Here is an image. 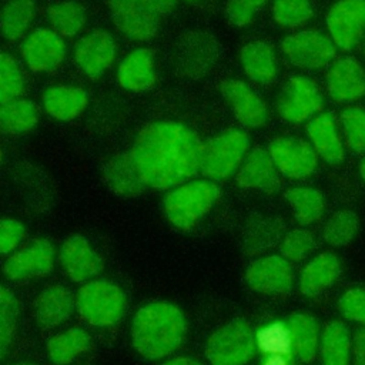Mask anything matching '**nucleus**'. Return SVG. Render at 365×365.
<instances>
[{
    "label": "nucleus",
    "instance_id": "nucleus-50",
    "mask_svg": "<svg viewBox=\"0 0 365 365\" xmlns=\"http://www.w3.org/2000/svg\"><path fill=\"white\" fill-rule=\"evenodd\" d=\"M16 365H31V364H16Z\"/></svg>",
    "mask_w": 365,
    "mask_h": 365
},
{
    "label": "nucleus",
    "instance_id": "nucleus-45",
    "mask_svg": "<svg viewBox=\"0 0 365 365\" xmlns=\"http://www.w3.org/2000/svg\"><path fill=\"white\" fill-rule=\"evenodd\" d=\"M24 228L16 220L4 218L0 224V251L1 254L10 252L23 238Z\"/></svg>",
    "mask_w": 365,
    "mask_h": 365
},
{
    "label": "nucleus",
    "instance_id": "nucleus-26",
    "mask_svg": "<svg viewBox=\"0 0 365 365\" xmlns=\"http://www.w3.org/2000/svg\"><path fill=\"white\" fill-rule=\"evenodd\" d=\"M341 272V262L336 255L324 252L315 257L302 269L299 289L307 297H314L334 284Z\"/></svg>",
    "mask_w": 365,
    "mask_h": 365
},
{
    "label": "nucleus",
    "instance_id": "nucleus-1",
    "mask_svg": "<svg viewBox=\"0 0 365 365\" xmlns=\"http://www.w3.org/2000/svg\"><path fill=\"white\" fill-rule=\"evenodd\" d=\"M201 143L195 133L177 121H155L135 137L131 155L147 187L167 190L200 170Z\"/></svg>",
    "mask_w": 365,
    "mask_h": 365
},
{
    "label": "nucleus",
    "instance_id": "nucleus-29",
    "mask_svg": "<svg viewBox=\"0 0 365 365\" xmlns=\"http://www.w3.org/2000/svg\"><path fill=\"white\" fill-rule=\"evenodd\" d=\"M36 16L33 0H7L1 9L0 26L6 40L14 41L21 38Z\"/></svg>",
    "mask_w": 365,
    "mask_h": 365
},
{
    "label": "nucleus",
    "instance_id": "nucleus-10",
    "mask_svg": "<svg viewBox=\"0 0 365 365\" xmlns=\"http://www.w3.org/2000/svg\"><path fill=\"white\" fill-rule=\"evenodd\" d=\"M331 38L341 50H351L365 34V0H339L327 14Z\"/></svg>",
    "mask_w": 365,
    "mask_h": 365
},
{
    "label": "nucleus",
    "instance_id": "nucleus-19",
    "mask_svg": "<svg viewBox=\"0 0 365 365\" xmlns=\"http://www.w3.org/2000/svg\"><path fill=\"white\" fill-rule=\"evenodd\" d=\"M60 262L73 281H84L100 272L103 262L87 240L73 235L64 241L60 250Z\"/></svg>",
    "mask_w": 365,
    "mask_h": 365
},
{
    "label": "nucleus",
    "instance_id": "nucleus-42",
    "mask_svg": "<svg viewBox=\"0 0 365 365\" xmlns=\"http://www.w3.org/2000/svg\"><path fill=\"white\" fill-rule=\"evenodd\" d=\"M314 245V238L308 231L294 230L284 237L281 254L289 261H301L312 251Z\"/></svg>",
    "mask_w": 365,
    "mask_h": 365
},
{
    "label": "nucleus",
    "instance_id": "nucleus-27",
    "mask_svg": "<svg viewBox=\"0 0 365 365\" xmlns=\"http://www.w3.org/2000/svg\"><path fill=\"white\" fill-rule=\"evenodd\" d=\"M73 309L71 294L60 285L44 289L36 299V319L43 327H56L66 321Z\"/></svg>",
    "mask_w": 365,
    "mask_h": 365
},
{
    "label": "nucleus",
    "instance_id": "nucleus-18",
    "mask_svg": "<svg viewBox=\"0 0 365 365\" xmlns=\"http://www.w3.org/2000/svg\"><path fill=\"white\" fill-rule=\"evenodd\" d=\"M53 259V245L47 240H37L7 259L4 274L11 279L40 277L51 269Z\"/></svg>",
    "mask_w": 365,
    "mask_h": 365
},
{
    "label": "nucleus",
    "instance_id": "nucleus-41",
    "mask_svg": "<svg viewBox=\"0 0 365 365\" xmlns=\"http://www.w3.org/2000/svg\"><path fill=\"white\" fill-rule=\"evenodd\" d=\"M17 302L11 292L4 287L0 291V351L4 355L11 341L16 321H17Z\"/></svg>",
    "mask_w": 365,
    "mask_h": 365
},
{
    "label": "nucleus",
    "instance_id": "nucleus-43",
    "mask_svg": "<svg viewBox=\"0 0 365 365\" xmlns=\"http://www.w3.org/2000/svg\"><path fill=\"white\" fill-rule=\"evenodd\" d=\"M265 3L267 0H227V19L237 27H245L255 19Z\"/></svg>",
    "mask_w": 365,
    "mask_h": 365
},
{
    "label": "nucleus",
    "instance_id": "nucleus-46",
    "mask_svg": "<svg viewBox=\"0 0 365 365\" xmlns=\"http://www.w3.org/2000/svg\"><path fill=\"white\" fill-rule=\"evenodd\" d=\"M354 362L365 365V328L358 329L354 335Z\"/></svg>",
    "mask_w": 365,
    "mask_h": 365
},
{
    "label": "nucleus",
    "instance_id": "nucleus-8",
    "mask_svg": "<svg viewBox=\"0 0 365 365\" xmlns=\"http://www.w3.org/2000/svg\"><path fill=\"white\" fill-rule=\"evenodd\" d=\"M281 50L291 64L305 70L325 67L335 57L334 41L317 30H302L285 37Z\"/></svg>",
    "mask_w": 365,
    "mask_h": 365
},
{
    "label": "nucleus",
    "instance_id": "nucleus-49",
    "mask_svg": "<svg viewBox=\"0 0 365 365\" xmlns=\"http://www.w3.org/2000/svg\"><path fill=\"white\" fill-rule=\"evenodd\" d=\"M359 174H361V177L365 180V160H362V163H361V165H359Z\"/></svg>",
    "mask_w": 365,
    "mask_h": 365
},
{
    "label": "nucleus",
    "instance_id": "nucleus-51",
    "mask_svg": "<svg viewBox=\"0 0 365 365\" xmlns=\"http://www.w3.org/2000/svg\"><path fill=\"white\" fill-rule=\"evenodd\" d=\"M188 1H194V0H188Z\"/></svg>",
    "mask_w": 365,
    "mask_h": 365
},
{
    "label": "nucleus",
    "instance_id": "nucleus-2",
    "mask_svg": "<svg viewBox=\"0 0 365 365\" xmlns=\"http://www.w3.org/2000/svg\"><path fill=\"white\" fill-rule=\"evenodd\" d=\"M185 319L168 302H153L134 317L131 335L134 348L145 358L157 359L171 354L182 341Z\"/></svg>",
    "mask_w": 365,
    "mask_h": 365
},
{
    "label": "nucleus",
    "instance_id": "nucleus-28",
    "mask_svg": "<svg viewBox=\"0 0 365 365\" xmlns=\"http://www.w3.org/2000/svg\"><path fill=\"white\" fill-rule=\"evenodd\" d=\"M40 117L38 107L24 98L10 100L1 104L0 125L3 133L23 134L36 127Z\"/></svg>",
    "mask_w": 365,
    "mask_h": 365
},
{
    "label": "nucleus",
    "instance_id": "nucleus-47",
    "mask_svg": "<svg viewBox=\"0 0 365 365\" xmlns=\"http://www.w3.org/2000/svg\"><path fill=\"white\" fill-rule=\"evenodd\" d=\"M262 365H289V355H267Z\"/></svg>",
    "mask_w": 365,
    "mask_h": 365
},
{
    "label": "nucleus",
    "instance_id": "nucleus-39",
    "mask_svg": "<svg viewBox=\"0 0 365 365\" xmlns=\"http://www.w3.org/2000/svg\"><path fill=\"white\" fill-rule=\"evenodd\" d=\"M257 345L267 355H291L292 341L289 328L282 322H272L257 332Z\"/></svg>",
    "mask_w": 365,
    "mask_h": 365
},
{
    "label": "nucleus",
    "instance_id": "nucleus-9",
    "mask_svg": "<svg viewBox=\"0 0 365 365\" xmlns=\"http://www.w3.org/2000/svg\"><path fill=\"white\" fill-rule=\"evenodd\" d=\"M322 108L318 86L308 77L294 76L284 84L278 100V114L289 123H302Z\"/></svg>",
    "mask_w": 365,
    "mask_h": 365
},
{
    "label": "nucleus",
    "instance_id": "nucleus-4",
    "mask_svg": "<svg viewBox=\"0 0 365 365\" xmlns=\"http://www.w3.org/2000/svg\"><path fill=\"white\" fill-rule=\"evenodd\" d=\"M220 190L211 181H191L178 185L164 198V212L178 228L192 227L215 202Z\"/></svg>",
    "mask_w": 365,
    "mask_h": 365
},
{
    "label": "nucleus",
    "instance_id": "nucleus-31",
    "mask_svg": "<svg viewBox=\"0 0 365 365\" xmlns=\"http://www.w3.org/2000/svg\"><path fill=\"white\" fill-rule=\"evenodd\" d=\"M351 339L346 327L334 321L329 322L321 338V361L322 365H348L349 362Z\"/></svg>",
    "mask_w": 365,
    "mask_h": 365
},
{
    "label": "nucleus",
    "instance_id": "nucleus-48",
    "mask_svg": "<svg viewBox=\"0 0 365 365\" xmlns=\"http://www.w3.org/2000/svg\"><path fill=\"white\" fill-rule=\"evenodd\" d=\"M164 365H200V364L192 359H188V358H175L170 362H165Z\"/></svg>",
    "mask_w": 365,
    "mask_h": 365
},
{
    "label": "nucleus",
    "instance_id": "nucleus-24",
    "mask_svg": "<svg viewBox=\"0 0 365 365\" xmlns=\"http://www.w3.org/2000/svg\"><path fill=\"white\" fill-rule=\"evenodd\" d=\"M87 93L76 86H51L41 97L44 110L53 118L68 121L78 117L87 107Z\"/></svg>",
    "mask_w": 365,
    "mask_h": 365
},
{
    "label": "nucleus",
    "instance_id": "nucleus-40",
    "mask_svg": "<svg viewBox=\"0 0 365 365\" xmlns=\"http://www.w3.org/2000/svg\"><path fill=\"white\" fill-rule=\"evenodd\" d=\"M341 124L346 145L355 151H365V110L351 107L342 111Z\"/></svg>",
    "mask_w": 365,
    "mask_h": 365
},
{
    "label": "nucleus",
    "instance_id": "nucleus-17",
    "mask_svg": "<svg viewBox=\"0 0 365 365\" xmlns=\"http://www.w3.org/2000/svg\"><path fill=\"white\" fill-rule=\"evenodd\" d=\"M327 90L332 100L348 103L365 94V71L361 64L351 58L336 60L327 73Z\"/></svg>",
    "mask_w": 365,
    "mask_h": 365
},
{
    "label": "nucleus",
    "instance_id": "nucleus-12",
    "mask_svg": "<svg viewBox=\"0 0 365 365\" xmlns=\"http://www.w3.org/2000/svg\"><path fill=\"white\" fill-rule=\"evenodd\" d=\"M115 56V40L104 30H93L87 33L74 47V61L90 78H100L113 66Z\"/></svg>",
    "mask_w": 365,
    "mask_h": 365
},
{
    "label": "nucleus",
    "instance_id": "nucleus-21",
    "mask_svg": "<svg viewBox=\"0 0 365 365\" xmlns=\"http://www.w3.org/2000/svg\"><path fill=\"white\" fill-rule=\"evenodd\" d=\"M155 78L154 54L145 47L130 51L117 68L120 86L130 91H145L155 84Z\"/></svg>",
    "mask_w": 365,
    "mask_h": 365
},
{
    "label": "nucleus",
    "instance_id": "nucleus-11",
    "mask_svg": "<svg viewBox=\"0 0 365 365\" xmlns=\"http://www.w3.org/2000/svg\"><path fill=\"white\" fill-rule=\"evenodd\" d=\"M268 153L279 173L289 178L311 175L318 164L315 148L295 137H278L268 145Z\"/></svg>",
    "mask_w": 365,
    "mask_h": 365
},
{
    "label": "nucleus",
    "instance_id": "nucleus-14",
    "mask_svg": "<svg viewBox=\"0 0 365 365\" xmlns=\"http://www.w3.org/2000/svg\"><path fill=\"white\" fill-rule=\"evenodd\" d=\"M218 44L207 33H187L177 44L178 70L188 77H201L218 58Z\"/></svg>",
    "mask_w": 365,
    "mask_h": 365
},
{
    "label": "nucleus",
    "instance_id": "nucleus-5",
    "mask_svg": "<svg viewBox=\"0 0 365 365\" xmlns=\"http://www.w3.org/2000/svg\"><path fill=\"white\" fill-rule=\"evenodd\" d=\"M248 135L237 128L221 131L201 145L200 171L214 180L227 178L244 161L248 150Z\"/></svg>",
    "mask_w": 365,
    "mask_h": 365
},
{
    "label": "nucleus",
    "instance_id": "nucleus-34",
    "mask_svg": "<svg viewBox=\"0 0 365 365\" xmlns=\"http://www.w3.org/2000/svg\"><path fill=\"white\" fill-rule=\"evenodd\" d=\"M88 345L90 338L87 332L80 328H71L53 336L47 344V352L54 364L63 365L71 362L76 356L83 354Z\"/></svg>",
    "mask_w": 365,
    "mask_h": 365
},
{
    "label": "nucleus",
    "instance_id": "nucleus-33",
    "mask_svg": "<svg viewBox=\"0 0 365 365\" xmlns=\"http://www.w3.org/2000/svg\"><path fill=\"white\" fill-rule=\"evenodd\" d=\"M297 221L302 225H309L318 221L324 212L322 194L311 187H294L285 192Z\"/></svg>",
    "mask_w": 365,
    "mask_h": 365
},
{
    "label": "nucleus",
    "instance_id": "nucleus-38",
    "mask_svg": "<svg viewBox=\"0 0 365 365\" xmlns=\"http://www.w3.org/2000/svg\"><path fill=\"white\" fill-rule=\"evenodd\" d=\"M24 91V74L20 64L7 53L0 58V101L7 103L10 100L20 98Z\"/></svg>",
    "mask_w": 365,
    "mask_h": 365
},
{
    "label": "nucleus",
    "instance_id": "nucleus-32",
    "mask_svg": "<svg viewBox=\"0 0 365 365\" xmlns=\"http://www.w3.org/2000/svg\"><path fill=\"white\" fill-rule=\"evenodd\" d=\"M47 19L51 29L61 37H74L86 24V10L73 0L58 1L47 9Z\"/></svg>",
    "mask_w": 365,
    "mask_h": 365
},
{
    "label": "nucleus",
    "instance_id": "nucleus-20",
    "mask_svg": "<svg viewBox=\"0 0 365 365\" xmlns=\"http://www.w3.org/2000/svg\"><path fill=\"white\" fill-rule=\"evenodd\" d=\"M277 170L267 150L254 148L242 161L237 174V182L244 188H257L272 194L279 187Z\"/></svg>",
    "mask_w": 365,
    "mask_h": 365
},
{
    "label": "nucleus",
    "instance_id": "nucleus-7",
    "mask_svg": "<svg viewBox=\"0 0 365 365\" xmlns=\"http://www.w3.org/2000/svg\"><path fill=\"white\" fill-rule=\"evenodd\" d=\"M205 354L211 365H245L254 354V336L247 322L234 319L211 335Z\"/></svg>",
    "mask_w": 365,
    "mask_h": 365
},
{
    "label": "nucleus",
    "instance_id": "nucleus-36",
    "mask_svg": "<svg viewBox=\"0 0 365 365\" xmlns=\"http://www.w3.org/2000/svg\"><path fill=\"white\" fill-rule=\"evenodd\" d=\"M358 227L359 221L356 214L349 210H341L327 221L324 228V240L334 247L346 245L355 237Z\"/></svg>",
    "mask_w": 365,
    "mask_h": 365
},
{
    "label": "nucleus",
    "instance_id": "nucleus-35",
    "mask_svg": "<svg viewBox=\"0 0 365 365\" xmlns=\"http://www.w3.org/2000/svg\"><path fill=\"white\" fill-rule=\"evenodd\" d=\"M281 232V224L275 218H250L244 231V245L248 254H258L275 244Z\"/></svg>",
    "mask_w": 365,
    "mask_h": 365
},
{
    "label": "nucleus",
    "instance_id": "nucleus-22",
    "mask_svg": "<svg viewBox=\"0 0 365 365\" xmlns=\"http://www.w3.org/2000/svg\"><path fill=\"white\" fill-rule=\"evenodd\" d=\"M240 61L245 76L258 86L271 84L278 74V63L274 50L264 41H250L240 53Z\"/></svg>",
    "mask_w": 365,
    "mask_h": 365
},
{
    "label": "nucleus",
    "instance_id": "nucleus-44",
    "mask_svg": "<svg viewBox=\"0 0 365 365\" xmlns=\"http://www.w3.org/2000/svg\"><path fill=\"white\" fill-rule=\"evenodd\" d=\"M342 315L351 321L365 325V289H348L338 302Z\"/></svg>",
    "mask_w": 365,
    "mask_h": 365
},
{
    "label": "nucleus",
    "instance_id": "nucleus-6",
    "mask_svg": "<svg viewBox=\"0 0 365 365\" xmlns=\"http://www.w3.org/2000/svg\"><path fill=\"white\" fill-rule=\"evenodd\" d=\"M125 308L123 291L108 281H93L77 294V309L91 325L106 327L117 322Z\"/></svg>",
    "mask_w": 365,
    "mask_h": 365
},
{
    "label": "nucleus",
    "instance_id": "nucleus-30",
    "mask_svg": "<svg viewBox=\"0 0 365 365\" xmlns=\"http://www.w3.org/2000/svg\"><path fill=\"white\" fill-rule=\"evenodd\" d=\"M292 349L304 362H311L317 354L318 324L307 314H294L288 319Z\"/></svg>",
    "mask_w": 365,
    "mask_h": 365
},
{
    "label": "nucleus",
    "instance_id": "nucleus-13",
    "mask_svg": "<svg viewBox=\"0 0 365 365\" xmlns=\"http://www.w3.org/2000/svg\"><path fill=\"white\" fill-rule=\"evenodd\" d=\"M21 56L34 73H47L57 68L66 57L63 37L53 29H36L21 44Z\"/></svg>",
    "mask_w": 365,
    "mask_h": 365
},
{
    "label": "nucleus",
    "instance_id": "nucleus-3",
    "mask_svg": "<svg viewBox=\"0 0 365 365\" xmlns=\"http://www.w3.org/2000/svg\"><path fill=\"white\" fill-rule=\"evenodd\" d=\"M177 0H108L117 30L133 41H147L157 33Z\"/></svg>",
    "mask_w": 365,
    "mask_h": 365
},
{
    "label": "nucleus",
    "instance_id": "nucleus-37",
    "mask_svg": "<svg viewBox=\"0 0 365 365\" xmlns=\"http://www.w3.org/2000/svg\"><path fill=\"white\" fill-rule=\"evenodd\" d=\"M311 0H274L272 17L281 26L294 29L302 26L312 17Z\"/></svg>",
    "mask_w": 365,
    "mask_h": 365
},
{
    "label": "nucleus",
    "instance_id": "nucleus-25",
    "mask_svg": "<svg viewBox=\"0 0 365 365\" xmlns=\"http://www.w3.org/2000/svg\"><path fill=\"white\" fill-rule=\"evenodd\" d=\"M307 134L315 148L328 164H338L344 158V145L338 134L335 120L331 114L315 115L307 125Z\"/></svg>",
    "mask_w": 365,
    "mask_h": 365
},
{
    "label": "nucleus",
    "instance_id": "nucleus-16",
    "mask_svg": "<svg viewBox=\"0 0 365 365\" xmlns=\"http://www.w3.org/2000/svg\"><path fill=\"white\" fill-rule=\"evenodd\" d=\"M248 285L262 294H285L292 285V268L278 255H269L254 261L245 274Z\"/></svg>",
    "mask_w": 365,
    "mask_h": 365
},
{
    "label": "nucleus",
    "instance_id": "nucleus-15",
    "mask_svg": "<svg viewBox=\"0 0 365 365\" xmlns=\"http://www.w3.org/2000/svg\"><path fill=\"white\" fill-rule=\"evenodd\" d=\"M221 94L231 106L237 121L247 128L262 127L268 117L265 101L244 81L228 78L221 83Z\"/></svg>",
    "mask_w": 365,
    "mask_h": 365
},
{
    "label": "nucleus",
    "instance_id": "nucleus-23",
    "mask_svg": "<svg viewBox=\"0 0 365 365\" xmlns=\"http://www.w3.org/2000/svg\"><path fill=\"white\" fill-rule=\"evenodd\" d=\"M103 177L108 188L123 197L138 195L147 187L137 170L131 153L118 154L110 158L103 168Z\"/></svg>",
    "mask_w": 365,
    "mask_h": 365
}]
</instances>
